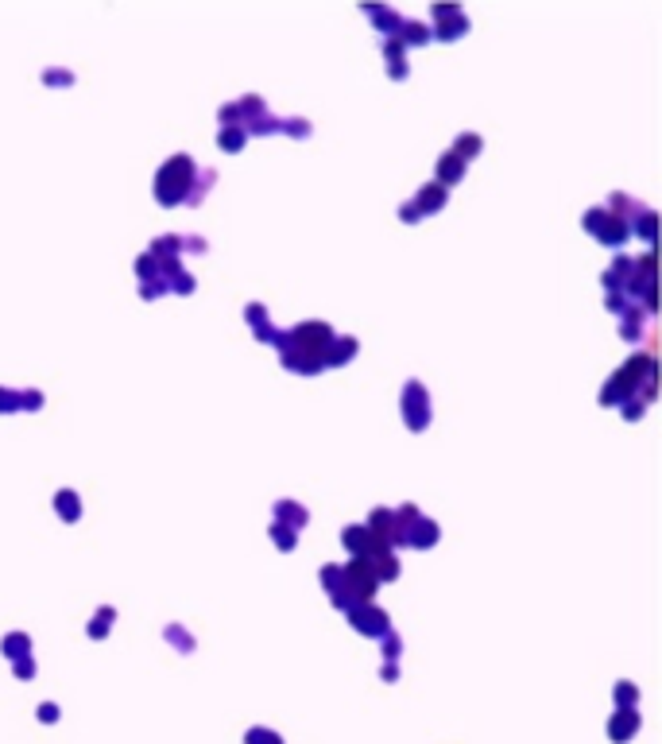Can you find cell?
Instances as JSON below:
<instances>
[{"label":"cell","instance_id":"1","mask_svg":"<svg viewBox=\"0 0 662 744\" xmlns=\"http://www.w3.org/2000/svg\"><path fill=\"white\" fill-rule=\"evenodd\" d=\"M635 725H639V721H635V714H624L616 725H612V737H616V740H624L627 733H635Z\"/></svg>","mask_w":662,"mask_h":744},{"label":"cell","instance_id":"2","mask_svg":"<svg viewBox=\"0 0 662 744\" xmlns=\"http://www.w3.org/2000/svg\"><path fill=\"white\" fill-rule=\"evenodd\" d=\"M248 744H279L275 733H248Z\"/></svg>","mask_w":662,"mask_h":744}]
</instances>
